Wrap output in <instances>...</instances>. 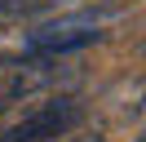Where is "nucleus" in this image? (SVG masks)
Returning <instances> with one entry per match:
<instances>
[{
  "instance_id": "nucleus-1",
  "label": "nucleus",
  "mask_w": 146,
  "mask_h": 142,
  "mask_svg": "<svg viewBox=\"0 0 146 142\" xmlns=\"http://www.w3.org/2000/svg\"><path fill=\"white\" fill-rule=\"evenodd\" d=\"M53 76L58 71L49 58H27V53L0 58V142L9 138V129L22 115H31L40 102H49Z\"/></svg>"
},
{
  "instance_id": "nucleus-2",
  "label": "nucleus",
  "mask_w": 146,
  "mask_h": 142,
  "mask_svg": "<svg viewBox=\"0 0 146 142\" xmlns=\"http://www.w3.org/2000/svg\"><path fill=\"white\" fill-rule=\"evenodd\" d=\"M111 18H115V9H80V13L49 18V22L31 27V31L22 36L18 53H27V58H58V53L84 49V44H93V40L106 36Z\"/></svg>"
},
{
  "instance_id": "nucleus-3",
  "label": "nucleus",
  "mask_w": 146,
  "mask_h": 142,
  "mask_svg": "<svg viewBox=\"0 0 146 142\" xmlns=\"http://www.w3.org/2000/svg\"><path fill=\"white\" fill-rule=\"evenodd\" d=\"M58 5H66V0H0V13L5 18H36V13H49Z\"/></svg>"
},
{
  "instance_id": "nucleus-4",
  "label": "nucleus",
  "mask_w": 146,
  "mask_h": 142,
  "mask_svg": "<svg viewBox=\"0 0 146 142\" xmlns=\"http://www.w3.org/2000/svg\"><path fill=\"white\" fill-rule=\"evenodd\" d=\"M89 142H93V138H89Z\"/></svg>"
}]
</instances>
